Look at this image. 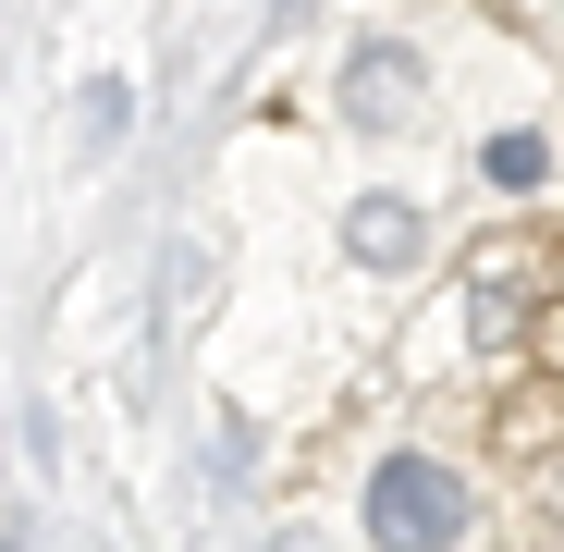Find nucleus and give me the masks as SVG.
<instances>
[{
    "label": "nucleus",
    "instance_id": "1",
    "mask_svg": "<svg viewBox=\"0 0 564 552\" xmlns=\"http://www.w3.org/2000/svg\"><path fill=\"white\" fill-rule=\"evenodd\" d=\"M479 528V491H466L442 454H381L368 467V540L381 552H454Z\"/></svg>",
    "mask_w": 564,
    "mask_h": 552
},
{
    "label": "nucleus",
    "instance_id": "2",
    "mask_svg": "<svg viewBox=\"0 0 564 552\" xmlns=\"http://www.w3.org/2000/svg\"><path fill=\"white\" fill-rule=\"evenodd\" d=\"M417 99H430V62H417L405 37H368V50L344 62V111H356L368 136H381V123H405Z\"/></svg>",
    "mask_w": 564,
    "mask_h": 552
},
{
    "label": "nucleus",
    "instance_id": "3",
    "mask_svg": "<svg viewBox=\"0 0 564 552\" xmlns=\"http://www.w3.org/2000/svg\"><path fill=\"white\" fill-rule=\"evenodd\" d=\"M344 258H356V270H417V258H430V221H417L405 197H356V209H344Z\"/></svg>",
    "mask_w": 564,
    "mask_h": 552
},
{
    "label": "nucleus",
    "instance_id": "4",
    "mask_svg": "<svg viewBox=\"0 0 564 552\" xmlns=\"http://www.w3.org/2000/svg\"><path fill=\"white\" fill-rule=\"evenodd\" d=\"M540 172H552V148H540L528 123H516V136H491V184H540Z\"/></svg>",
    "mask_w": 564,
    "mask_h": 552
},
{
    "label": "nucleus",
    "instance_id": "5",
    "mask_svg": "<svg viewBox=\"0 0 564 552\" xmlns=\"http://www.w3.org/2000/svg\"><path fill=\"white\" fill-rule=\"evenodd\" d=\"M0 552H13V540H0Z\"/></svg>",
    "mask_w": 564,
    "mask_h": 552
}]
</instances>
